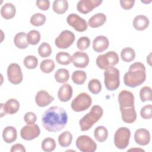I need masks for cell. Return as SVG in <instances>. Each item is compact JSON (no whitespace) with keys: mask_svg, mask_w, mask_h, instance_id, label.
<instances>
[{"mask_svg":"<svg viewBox=\"0 0 152 152\" xmlns=\"http://www.w3.org/2000/svg\"><path fill=\"white\" fill-rule=\"evenodd\" d=\"M53 10L58 14L65 13L68 8V2L66 0H55L53 3Z\"/></svg>","mask_w":152,"mask_h":152,"instance_id":"cell-26","label":"cell"},{"mask_svg":"<svg viewBox=\"0 0 152 152\" xmlns=\"http://www.w3.org/2000/svg\"><path fill=\"white\" fill-rule=\"evenodd\" d=\"M71 78L75 84L77 85H81L83 84L86 80L87 74L86 72L84 71L77 70L73 72Z\"/></svg>","mask_w":152,"mask_h":152,"instance_id":"cell-32","label":"cell"},{"mask_svg":"<svg viewBox=\"0 0 152 152\" xmlns=\"http://www.w3.org/2000/svg\"><path fill=\"white\" fill-rule=\"evenodd\" d=\"M121 59L126 62H129L133 61L135 57V50L130 48L126 47L124 48L121 52Z\"/></svg>","mask_w":152,"mask_h":152,"instance_id":"cell-31","label":"cell"},{"mask_svg":"<svg viewBox=\"0 0 152 152\" xmlns=\"http://www.w3.org/2000/svg\"><path fill=\"white\" fill-rule=\"evenodd\" d=\"M146 79L145 67L141 62H136L131 64L128 71L124 77V82L125 86L135 88L142 84Z\"/></svg>","mask_w":152,"mask_h":152,"instance_id":"cell-2","label":"cell"},{"mask_svg":"<svg viewBox=\"0 0 152 152\" xmlns=\"http://www.w3.org/2000/svg\"><path fill=\"white\" fill-rule=\"evenodd\" d=\"M118 102L120 111L134 109V96L132 93L128 90L121 91L118 95Z\"/></svg>","mask_w":152,"mask_h":152,"instance_id":"cell-9","label":"cell"},{"mask_svg":"<svg viewBox=\"0 0 152 152\" xmlns=\"http://www.w3.org/2000/svg\"><path fill=\"white\" fill-rule=\"evenodd\" d=\"M148 18L144 15H137L133 20L132 24L134 28L137 30L142 31L147 28L149 25Z\"/></svg>","mask_w":152,"mask_h":152,"instance_id":"cell-21","label":"cell"},{"mask_svg":"<svg viewBox=\"0 0 152 152\" xmlns=\"http://www.w3.org/2000/svg\"><path fill=\"white\" fill-rule=\"evenodd\" d=\"M39 55L42 58H47L52 53V48L50 45L46 42H43L38 48Z\"/></svg>","mask_w":152,"mask_h":152,"instance_id":"cell-38","label":"cell"},{"mask_svg":"<svg viewBox=\"0 0 152 152\" xmlns=\"http://www.w3.org/2000/svg\"><path fill=\"white\" fill-rule=\"evenodd\" d=\"M75 35L69 30H64L55 39V43L59 49H67L74 42Z\"/></svg>","mask_w":152,"mask_h":152,"instance_id":"cell-10","label":"cell"},{"mask_svg":"<svg viewBox=\"0 0 152 152\" xmlns=\"http://www.w3.org/2000/svg\"><path fill=\"white\" fill-rule=\"evenodd\" d=\"M15 46L19 49H23L27 48L28 43L27 39V34L24 32H19L15 34L14 39Z\"/></svg>","mask_w":152,"mask_h":152,"instance_id":"cell-25","label":"cell"},{"mask_svg":"<svg viewBox=\"0 0 152 152\" xmlns=\"http://www.w3.org/2000/svg\"><path fill=\"white\" fill-rule=\"evenodd\" d=\"M140 97L142 102L151 101V88L148 86H145L141 88L140 91Z\"/></svg>","mask_w":152,"mask_h":152,"instance_id":"cell-40","label":"cell"},{"mask_svg":"<svg viewBox=\"0 0 152 152\" xmlns=\"http://www.w3.org/2000/svg\"><path fill=\"white\" fill-rule=\"evenodd\" d=\"M54 77L58 83H65L69 80V73L66 69L60 68L55 72Z\"/></svg>","mask_w":152,"mask_h":152,"instance_id":"cell-30","label":"cell"},{"mask_svg":"<svg viewBox=\"0 0 152 152\" xmlns=\"http://www.w3.org/2000/svg\"><path fill=\"white\" fill-rule=\"evenodd\" d=\"M109 42L104 36H97L93 42V49L96 52H102L106 50L109 46Z\"/></svg>","mask_w":152,"mask_h":152,"instance_id":"cell-19","label":"cell"},{"mask_svg":"<svg viewBox=\"0 0 152 152\" xmlns=\"http://www.w3.org/2000/svg\"><path fill=\"white\" fill-rule=\"evenodd\" d=\"M17 130L13 126H7L2 131L3 140L7 144H10L15 141L17 139Z\"/></svg>","mask_w":152,"mask_h":152,"instance_id":"cell-22","label":"cell"},{"mask_svg":"<svg viewBox=\"0 0 152 152\" xmlns=\"http://www.w3.org/2000/svg\"><path fill=\"white\" fill-rule=\"evenodd\" d=\"M55 67V62L53 60L48 59L43 60L40 64V68L41 71L46 74L50 73Z\"/></svg>","mask_w":152,"mask_h":152,"instance_id":"cell-33","label":"cell"},{"mask_svg":"<svg viewBox=\"0 0 152 152\" xmlns=\"http://www.w3.org/2000/svg\"><path fill=\"white\" fill-rule=\"evenodd\" d=\"M46 16L42 13H36L33 14L30 18V23L36 27L41 26L46 22Z\"/></svg>","mask_w":152,"mask_h":152,"instance_id":"cell-35","label":"cell"},{"mask_svg":"<svg viewBox=\"0 0 152 152\" xmlns=\"http://www.w3.org/2000/svg\"><path fill=\"white\" fill-rule=\"evenodd\" d=\"M134 140L135 142L140 145H146L150 141V132L145 128H140L134 133Z\"/></svg>","mask_w":152,"mask_h":152,"instance_id":"cell-17","label":"cell"},{"mask_svg":"<svg viewBox=\"0 0 152 152\" xmlns=\"http://www.w3.org/2000/svg\"><path fill=\"white\" fill-rule=\"evenodd\" d=\"M37 7L42 11H46L49 8L50 1H36Z\"/></svg>","mask_w":152,"mask_h":152,"instance_id":"cell-45","label":"cell"},{"mask_svg":"<svg viewBox=\"0 0 152 152\" xmlns=\"http://www.w3.org/2000/svg\"><path fill=\"white\" fill-rule=\"evenodd\" d=\"M20 108V103L15 99L8 100L5 104L1 103V117L6 113L12 115L18 112Z\"/></svg>","mask_w":152,"mask_h":152,"instance_id":"cell-15","label":"cell"},{"mask_svg":"<svg viewBox=\"0 0 152 152\" xmlns=\"http://www.w3.org/2000/svg\"><path fill=\"white\" fill-rule=\"evenodd\" d=\"M54 100V97L45 90L39 91L35 96V101L39 107H45Z\"/></svg>","mask_w":152,"mask_h":152,"instance_id":"cell-18","label":"cell"},{"mask_svg":"<svg viewBox=\"0 0 152 152\" xmlns=\"http://www.w3.org/2000/svg\"><path fill=\"white\" fill-rule=\"evenodd\" d=\"M104 83L107 90H116L120 84L119 71L115 67H110L104 72Z\"/></svg>","mask_w":152,"mask_h":152,"instance_id":"cell-4","label":"cell"},{"mask_svg":"<svg viewBox=\"0 0 152 152\" xmlns=\"http://www.w3.org/2000/svg\"><path fill=\"white\" fill-rule=\"evenodd\" d=\"M68 122V115L65 109L59 106H52L42 116V124L49 132H59L65 128Z\"/></svg>","mask_w":152,"mask_h":152,"instance_id":"cell-1","label":"cell"},{"mask_svg":"<svg viewBox=\"0 0 152 152\" xmlns=\"http://www.w3.org/2000/svg\"><path fill=\"white\" fill-rule=\"evenodd\" d=\"M15 7L12 3L10 2L4 4L1 8V16L6 20L12 18L15 16Z\"/></svg>","mask_w":152,"mask_h":152,"instance_id":"cell-23","label":"cell"},{"mask_svg":"<svg viewBox=\"0 0 152 152\" xmlns=\"http://www.w3.org/2000/svg\"><path fill=\"white\" fill-rule=\"evenodd\" d=\"M94 137L99 142H104L108 137V131L106 127L103 126H99L96 127L94 131Z\"/></svg>","mask_w":152,"mask_h":152,"instance_id":"cell-27","label":"cell"},{"mask_svg":"<svg viewBox=\"0 0 152 152\" xmlns=\"http://www.w3.org/2000/svg\"><path fill=\"white\" fill-rule=\"evenodd\" d=\"M10 151L11 152H15V151L26 152V150L23 145H22L21 144H15L11 147Z\"/></svg>","mask_w":152,"mask_h":152,"instance_id":"cell-46","label":"cell"},{"mask_svg":"<svg viewBox=\"0 0 152 152\" xmlns=\"http://www.w3.org/2000/svg\"><path fill=\"white\" fill-rule=\"evenodd\" d=\"M72 62L77 68H84L89 64V57L86 52L77 51L72 56Z\"/></svg>","mask_w":152,"mask_h":152,"instance_id":"cell-16","label":"cell"},{"mask_svg":"<svg viewBox=\"0 0 152 152\" xmlns=\"http://www.w3.org/2000/svg\"><path fill=\"white\" fill-rule=\"evenodd\" d=\"M72 96V88L68 83L62 85L58 92V97L60 101L66 102L69 101Z\"/></svg>","mask_w":152,"mask_h":152,"instance_id":"cell-20","label":"cell"},{"mask_svg":"<svg viewBox=\"0 0 152 152\" xmlns=\"http://www.w3.org/2000/svg\"><path fill=\"white\" fill-rule=\"evenodd\" d=\"M92 103L91 96L87 93L78 94L72 101L71 106L72 109L77 112H82L88 109Z\"/></svg>","mask_w":152,"mask_h":152,"instance_id":"cell-6","label":"cell"},{"mask_svg":"<svg viewBox=\"0 0 152 152\" xmlns=\"http://www.w3.org/2000/svg\"><path fill=\"white\" fill-rule=\"evenodd\" d=\"M72 140V135L71 133L66 131L61 134L58 137V142L62 147H67L70 145Z\"/></svg>","mask_w":152,"mask_h":152,"instance_id":"cell-28","label":"cell"},{"mask_svg":"<svg viewBox=\"0 0 152 152\" xmlns=\"http://www.w3.org/2000/svg\"><path fill=\"white\" fill-rule=\"evenodd\" d=\"M120 4L122 8L125 10H129L131 9L135 3L134 0H121Z\"/></svg>","mask_w":152,"mask_h":152,"instance_id":"cell-44","label":"cell"},{"mask_svg":"<svg viewBox=\"0 0 152 152\" xmlns=\"http://www.w3.org/2000/svg\"><path fill=\"white\" fill-rule=\"evenodd\" d=\"M118 54L114 51H109L104 54L100 55L96 58V65L101 69L106 70L113 67L119 62Z\"/></svg>","mask_w":152,"mask_h":152,"instance_id":"cell-5","label":"cell"},{"mask_svg":"<svg viewBox=\"0 0 152 152\" xmlns=\"http://www.w3.org/2000/svg\"><path fill=\"white\" fill-rule=\"evenodd\" d=\"M67 23L77 31L83 32L87 28L86 21L76 14H70L66 18Z\"/></svg>","mask_w":152,"mask_h":152,"instance_id":"cell-12","label":"cell"},{"mask_svg":"<svg viewBox=\"0 0 152 152\" xmlns=\"http://www.w3.org/2000/svg\"><path fill=\"white\" fill-rule=\"evenodd\" d=\"M24 119L27 125H33L35 124L37 120V116L34 113L32 112H28L25 114Z\"/></svg>","mask_w":152,"mask_h":152,"instance_id":"cell-43","label":"cell"},{"mask_svg":"<svg viewBox=\"0 0 152 152\" xmlns=\"http://www.w3.org/2000/svg\"><path fill=\"white\" fill-rule=\"evenodd\" d=\"M88 88L91 93L94 94H99L102 90V84L99 80L92 79L88 82Z\"/></svg>","mask_w":152,"mask_h":152,"instance_id":"cell-37","label":"cell"},{"mask_svg":"<svg viewBox=\"0 0 152 152\" xmlns=\"http://www.w3.org/2000/svg\"><path fill=\"white\" fill-rule=\"evenodd\" d=\"M131 131L126 127L118 128L114 135V144L119 149H124L129 144Z\"/></svg>","mask_w":152,"mask_h":152,"instance_id":"cell-7","label":"cell"},{"mask_svg":"<svg viewBox=\"0 0 152 152\" xmlns=\"http://www.w3.org/2000/svg\"><path fill=\"white\" fill-rule=\"evenodd\" d=\"M90 45V40L88 37L83 36L78 39L77 42V47L80 50L87 49Z\"/></svg>","mask_w":152,"mask_h":152,"instance_id":"cell-41","label":"cell"},{"mask_svg":"<svg viewBox=\"0 0 152 152\" xmlns=\"http://www.w3.org/2000/svg\"><path fill=\"white\" fill-rule=\"evenodd\" d=\"M140 115L144 119H149L152 117V106L147 104L143 106L140 110Z\"/></svg>","mask_w":152,"mask_h":152,"instance_id":"cell-42","label":"cell"},{"mask_svg":"<svg viewBox=\"0 0 152 152\" xmlns=\"http://www.w3.org/2000/svg\"><path fill=\"white\" fill-rule=\"evenodd\" d=\"M103 110L99 105L92 106L90 111L85 115L79 121L81 131H86L90 129L103 116Z\"/></svg>","mask_w":152,"mask_h":152,"instance_id":"cell-3","label":"cell"},{"mask_svg":"<svg viewBox=\"0 0 152 152\" xmlns=\"http://www.w3.org/2000/svg\"><path fill=\"white\" fill-rule=\"evenodd\" d=\"M102 2V0H81L77 3V9L81 14H86L99 7Z\"/></svg>","mask_w":152,"mask_h":152,"instance_id":"cell-14","label":"cell"},{"mask_svg":"<svg viewBox=\"0 0 152 152\" xmlns=\"http://www.w3.org/2000/svg\"><path fill=\"white\" fill-rule=\"evenodd\" d=\"M106 21V16L103 13H97L93 15L88 21V24L92 28L103 26Z\"/></svg>","mask_w":152,"mask_h":152,"instance_id":"cell-24","label":"cell"},{"mask_svg":"<svg viewBox=\"0 0 152 152\" xmlns=\"http://www.w3.org/2000/svg\"><path fill=\"white\" fill-rule=\"evenodd\" d=\"M129 150H140V151H144V150H142V149H140V148H131V149H130Z\"/></svg>","mask_w":152,"mask_h":152,"instance_id":"cell-47","label":"cell"},{"mask_svg":"<svg viewBox=\"0 0 152 152\" xmlns=\"http://www.w3.org/2000/svg\"><path fill=\"white\" fill-rule=\"evenodd\" d=\"M40 34L39 31L36 30L30 31L27 34V39L28 44L32 45H37L40 40Z\"/></svg>","mask_w":152,"mask_h":152,"instance_id":"cell-36","label":"cell"},{"mask_svg":"<svg viewBox=\"0 0 152 152\" xmlns=\"http://www.w3.org/2000/svg\"><path fill=\"white\" fill-rule=\"evenodd\" d=\"M41 147L42 149L45 151H52L55 149L56 142L53 138L48 137L43 140Z\"/></svg>","mask_w":152,"mask_h":152,"instance_id":"cell-34","label":"cell"},{"mask_svg":"<svg viewBox=\"0 0 152 152\" xmlns=\"http://www.w3.org/2000/svg\"><path fill=\"white\" fill-rule=\"evenodd\" d=\"M40 134L39 126L36 124L27 125L23 126L20 131L21 137L25 140H32L35 139Z\"/></svg>","mask_w":152,"mask_h":152,"instance_id":"cell-13","label":"cell"},{"mask_svg":"<svg viewBox=\"0 0 152 152\" xmlns=\"http://www.w3.org/2000/svg\"><path fill=\"white\" fill-rule=\"evenodd\" d=\"M77 148L82 152H94L97 149L95 141L87 135L79 136L75 141Z\"/></svg>","mask_w":152,"mask_h":152,"instance_id":"cell-8","label":"cell"},{"mask_svg":"<svg viewBox=\"0 0 152 152\" xmlns=\"http://www.w3.org/2000/svg\"><path fill=\"white\" fill-rule=\"evenodd\" d=\"M56 61L60 65H69L72 62V56L66 52H59L56 55Z\"/></svg>","mask_w":152,"mask_h":152,"instance_id":"cell-29","label":"cell"},{"mask_svg":"<svg viewBox=\"0 0 152 152\" xmlns=\"http://www.w3.org/2000/svg\"><path fill=\"white\" fill-rule=\"evenodd\" d=\"M23 64L27 69H32L36 68L38 64L37 58L33 55H28L24 59Z\"/></svg>","mask_w":152,"mask_h":152,"instance_id":"cell-39","label":"cell"},{"mask_svg":"<svg viewBox=\"0 0 152 152\" xmlns=\"http://www.w3.org/2000/svg\"><path fill=\"white\" fill-rule=\"evenodd\" d=\"M7 77L13 84H19L23 81V73L20 66L16 63L11 64L7 68Z\"/></svg>","mask_w":152,"mask_h":152,"instance_id":"cell-11","label":"cell"}]
</instances>
